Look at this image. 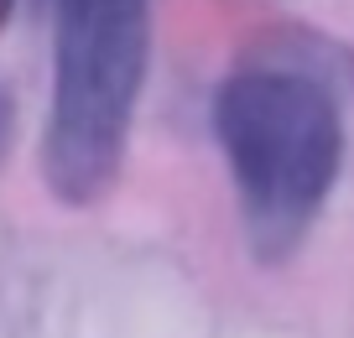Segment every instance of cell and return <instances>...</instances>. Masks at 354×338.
I'll return each mask as SVG.
<instances>
[{"label": "cell", "mask_w": 354, "mask_h": 338, "mask_svg": "<svg viewBox=\"0 0 354 338\" xmlns=\"http://www.w3.org/2000/svg\"><path fill=\"white\" fill-rule=\"evenodd\" d=\"M0 135H6V104H0Z\"/></svg>", "instance_id": "cell-3"}, {"label": "cell", "mask_w": 354, "mask_h": 338, "mask_svg": "<svg viewBox=\"0 0 354 338\" xmlns=\"http://www.w3.org/2000/svg\"><path fill=\"white\" fill-rule=\"evenodd\" d=\"M245 234L261 255L302 245L344 162V120L328 84L297 68H245L214 99Z\"/></svg>", "instance_id": "cell-1"}, {"label": "cell", "mask_w": 354, "mask_h": 338, "mask_svg": "<svg viewBox=\"0 0 354 338\" xmlns=\"http://www.w3.org/2000/svg\"><path fill=\"white\" fill-rule=\"evenodd\" d=\"M6 6H11V0H0V11H6Z\"/></svg>", "instance_id": "cell-4"}, {"label": "cell", "mask_w": 354, "mask_h": 338, "mask_svg": "<svg viewBox=\"0 0 354 338\" xmlns=\"http://www.w3.org/2000/svg\"><path fill=\"white\" fill-rule=\"evenodd\" d=\"M57 73L42 172L63 203H100L120 177L146 73V0H57Z\"/></svg>", "instance_id": "cell-2"}]
</instances>
